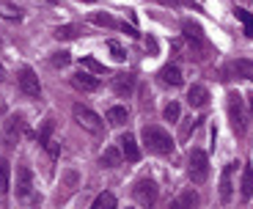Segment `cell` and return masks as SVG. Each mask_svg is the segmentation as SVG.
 Segmentation results:
<instances>
[{"label":"cell","mask_w":253,"mask_h":209,"mask_svg":"<svg viewBox=\"0 0 253 209\" xmlns=\"http://www.w3.org/2000/svg\"><path fill=\"white\" fill-rule=\"evenodd\" d=\"M72 85H75V88H80V91H96V88H99V77H96L94 72L80 69V72H75V75H72Z\"/></svg>","instance_id":"8fae6325"},{"label":"cell","mask_w":253,"mask_h":209,"mask_svg":"<svg viewBox=\"0 0 253 209\" xmlns=\"http://www.w3.org/2000/svg\"><path fill=\"white\" fill-rule=\"evenodd\" d=\"M157 184L152 182V179H138L132 187V198L140 204V207H152L154 201H157Z\"/></svg>","instance_id":"52a82bcc"},{"label":"cell","mask_w":253,"mask_h":209,"mask_svg":"<svg viewBox=\"0 0 253 209\" xmlns=\"http://www.w3.org/2000/svg\"><path fill=\"white\" fill-rule=\"evenodd\" d=\"M0 17L8 19V22H19V19H22V11H19L14 3H0Z\"/></svg>","instance_id":"44dd1931"},{"label":"cell","mask_w":253,"mask_h":209,"mask_svg":"<svg viewBox=\"0 0 253 209\" xmlns=\"http://www.w3.org/2000/svg\"><path fill=\"white\" fill-rule=\"evenodd\" d=\"M187 102H190V108H196V110L207 108V105H209V91H207V85H201V83H193V85L187 88Z\"/></svg>","instance_id":"30bf717a"},{"label":"cell","mask_w":253,"mask_h":209,"mask_svg":"<svg viewBox=\"0 0 253 209\" xmlns=\"http://www.w3.org/2000/svg\"><path fill=\"white\" fill-rule=\"evenodd\" d=\"M19 91L25 96H31V99H39V96H42V83H39L36 72H33L31 66H22V69H19Z\"/></svg>","instance_id":"ba28073f"},{"label":"cell","mask_w":253,"mask_h":209,"mask_svg":"<svg viewBox=\"0 0 253 209\" xmlns=\"http://www.w3.org/2000/svg\"><path fill=\"white\" fill-rule=\"evenodd\" d=\"M198 127V119H187V121H182V129H179V138L182 140H187L190 138V132Z\"/></svg>","instance_id":"4dcf8cb0"},{"label":"cell","mask_w":253,"mask_h":209,"mask_svg":"<svg viewBox=\"0 0 253 209\" xmlns=\"http://www.w3.org/2000/svg\"><path fill=\"white\" fill-rule=\"evenodd\" d=\"M52 129H55V121H52V119H44V124H42V129H39V143H42V146L50 143Z\"/></svg>","instance_id":"4316f807"},{"label":"cell","mask_w":253,"mask_h":209,"mask_svg":"<svg viewBox=\"0 0 253 209\" xmlns=\"http://www.w3.org/2000/svg\"><path fill=\"white\" fill-rule=\"evenodd\" d=\"M88 22L91 25H99V28H121V22H116L110 14H91Z\"/></svg>","instance_id":"ffe728a7"},{"label":"cell","mask_w":253,"mask_h":209,"mask_svg":"<svg viewBox=\"0 0 253 209\" xmlns=\"http://www.w3.org/2000/svg\"><path fill=\"white\" fill-rule=\"evenodd\" d=\"M8 182H11V165L6 157H0V193H8Z\"/></svg>","instance_id":"d6986e66"},{"label":"cell","mask_w":253,"mask_h":209,"mask_svg":"<svg viewBox=\"0 0 253 209\" xmlns=\"http://www.w3.org/2000/svg\"><path fill=\"white\" fill-rule=\"evenodd\" d=\"M17 201H22V204L33 201V171H31V165H25V163L17 165Z\"/></svg>","instance_id":"8992f818"},{"label":"cell","mask_w":253,"mask_h":209,"mask_svg":"<svg viewBox=\"0 0 253 209\" xmlns=\"http://www.w3.org/2000/svg\"><path fill=\"white\" fill-rule=\"evenodd\" d=\"M91 207H94V209H113L116 207V196H113V193H99Z\"/></svg>","instance_id":"d4e9b609"},{"label":"cell","mask_w":253,"mask_h":209,"mask_svg":"<svg viewBox=\"0 0 253 209\" xmlns=\"http://www.w3.org/2000/svg\"><path fill=\"white\" fill-rule=\"evenodd\" d=\"M228 75L234 77H242V80H251L253 83V61H248V58H237V61H231V64L226 66Z\"/></svg>","instance_id":"7c38bea8"},{"label":"cell","mask_w":253,"mask_h":209,"mask_svg":"<svg viewBox=\"0 0 253 209\" xmlns=\"http://www.w3.org/2000/svg\"><path fill=\"white\" fill-rule=\"evenodd\" d=\"M234 171H237V163L223 165V173H220V201L223 204H231V198H234Z\"/></svg>","instance_id":"9c48e42d"},{"label":"cell","mask_w":253,"mask_h":209,"mask_svg":"<svg viewBox=\"0 0 253 209\" xmlns=\"http://www.w3.org/2000/svg\"><path fill=\"white\" fill-rule=\"evenodd\" d=\"M187 173H190V182L193 184H204L209 179V157L207 152L201 149H193L187 157Z\"/></svg>","instance_id":"3957f363"},{"label":"cell","mask_w":253,"mask_h":209,"mask_svg":"<svg viewBox=\"0 0 253 209\" xmlns=\"http://www.w3.org/2000/svg\"><path fill=\"white\" fill-rule=\"evenodd\" d=\"M226 110H228V121H231V129H234L240 138H245L248 132V116H245V99H242L237 91H228L226 96Z\"/></svg>","instance_id":"7a4b0ae2"},{"label":"cell","mask_w":253,"mask_h":209,"mask_svg":"<svg viewBox=\"0 0 253 209\" xmlns=\"http://www.w3.org/2000/svg\"><path fill=\"white\" fill-rule=\"evenodd\" d=\"M108 47H110V52H113L116 61H126V52H124V47H121L119 42H108Z\"/></svg>","instance_id":"1f68e13d"},{"label":"cell","mask_w":253,"mask_h":209,"mask_svg":"<svg viewBox=\"0 0 253 209\" xmlns=\"http://www.w3.org/2000/svg\"><path fill=\"white\" fill-rule=\"evenodd\" d=\"M83 64V69H88V72H94V75H108V69H105V64H99L96 58H91V55H85L80 61Z\"/></svg>","instance_id":"484cf974"},{"label":"cell","mask_w":253,"mask_h":209,"mask_svg":"<svg viewBox=\"0 0 253 209\" xmlns=\"http://www.w3.org/2000/svg\"><path fill=\"white\" fill-rule=\"evenodd\" d=\"M248 105H251V113H253V94H248Z\"/></svg>","instance_id":"e575fe53"},{"label":"cell","mask_w":253,"mask_h":209,"mask_svg":"<svg viewBox=\"0 0 253 209\" xmlns=\"http://www.w3.org/2000/svg\"><path fill=\"white\" fill-rule=\"evenodd\" d=\"M182 31H184V39H190V42H204V33H201V25H196V22H184L182 25Z\"/></svg>","instance_id":"7402d4cb"},{"label":"cell","mask_w":253,"mask_h":209,"mask_svg":"<svg viewBox=\"0 0 253 209\" xmlns=\"http://www.w3.org/2000/svg\"><path fill=\"white\" fill-rule=\"evenodd\" d=\"M160 83H163V85H173V88L182 85V69H179L176 64L163 66V69H160Z\"/></svg>","instance_id":"9a60e30c"},{"label":"cell","mask_w":253,"mask_h":209,"mask_svg":"<svg viewBox=\"0 0 253 209\" xmlns=\"http://www.w3.org/2000/svg\"><path fill=\"white\" fill-rule=\"evenodd\" d=\"M6 80V69H3V64H0V83Z\"/></svg>","instance_id":"836d02e7"},{"label":"cell","mask_w":253,"mask_h":209,"mask_svg":"<svg viewBox=\"0 0 253 209\" xmlns=\"http://www.w3.org/2000/svg\"><path fill=\"white\" fill-rule=\"evenodd\" d=\"M77 33H80V28H77V25H61V28H55L52 36H55V39H66V42H69V39H77Z\"/></svg>","instance_id":"83f0119b"},{"label":"cell","mask_w":253,"mask_h":209,"mask_svg":"<svg viewBox=\"0 0 253 209\" xmlns=\"http://www.w3.org/2000/svg\"><path fill=\"white\" fill-rule=\"evenodd\" d=\"M83 3H94V0H83Z\"/></svg>","instance_id":"d590c367"},{"label":"cell","mask_w":253,"mask_h":209,"mask_svg":"<svg viewBox=\"0 0 253 209\" xmlns=\"http://www.w3.org/2000/svg\"><path fill=\"white\" fill-rule=\"evenodd\" d=\"M126 119H129V110H126L124 105H113V108H108V113H105V121H108L110 127H121V124H126Z\"/></svg>","instance_id":"e0dca14e"},{"label":"cell","mask_w":253,"mask_h":209,"mask_svg":"<svg viewBox=\"0 0 253 209\" xmlns=\"http://www.w3.org/2000/svg\"><path fill=\"white\" fill-rule=\"evenodd\" d=\"M163 116H165V121H179V116H182V108H179V102H171V105H165Z\"/></svg>","instance_id":"f546056e"},{"label":"cell","mask_w":253,"mask_h":209,"mask_svg":"<svg viewBox=\"0 0 253 209\" xmlns=\"http://www.w3.org/2000/svg\"><path fill=\"white\" fill-rule=\"evenodd\" d=\"M22 132H25V116H22V113H11L6 119V124H3V146H6V149L17 146L19 138H22Z\"/></svg>","instance_id":"5b68a950"},{"label":"cell","mask_w":253,"mask_h":209,"mask_svg":"<svg viewBox=\"0 0 253 209\" xmlns=\"http://www.w3.org/2000/svg\"><path fill=\"white\" fill-rule=\"evenodd\" d=\"M119 143H121V154H124L126 160H129V163H138L140 160V149H138V140L132 138V135L129 132H124L119 138Z\"/></svg>","instance_id":"4fadbf2b"},{"label":"cell","mask_w":253,"mask_h":209,"mask_svg":"<svg viewBox=\"0 0 253 209\" xmlns=\"http://www.w3.org/2000/svg\"><path fill=\"white\" fill-rule=\"evenodd\" d=\"M198 204V193H193V190H187V193H182V196L176 198V201L171 204L173 209H182V207H196Z\"/></svg>","instance_id":"cb8c5ba5"},{"label":"cell","mask_w":253,"mask_h":209,"mask_svg":"<svg viewBox=\"0 0 253 209\" xmlns=\"http://www.w3.org/2000/svg\"><path fill=\"white\" fill-rule=\"evenodd\" d=\"M135 88V75H129V72H121V75L113 77V91L119 96H129Z\"/></svg>","instance_id":"5bb4252c"},{"label":"cell","mask_w":253,"mask_h":209,"mask_svg":"<svg viewBox=\"0 0 253 209\" xmlns=\"http://www.w3.org/2000/svg\"><path fill=\"white\" fill-rule=\"evenodd\" d=\"M69 61H72V52H66V50L52 52V58H50V64L55 66V69H63V66H69Z\"/></svg>","instance_id":"f1b7e54d"},{"label":"cell","mask_w":253,"mask_h":209,"mask_svg":"<svg viewBox=\"0 0 253 209\" xmlns=\"http://www.w3.org/2000/svg\"><path fill=\"white\" fill-rule=\"evenodd\" d=\"M121 160H124V154H121V149H116V146H108V149L102 152L99 163L105 165V168H116V165H121Z\"/></svg>","instance_id":"ac0fdd59"},{"label":"cell","mask_w":253,"mask_h":209,"mask_svg":"<svg viewBox=\"0 0 253 209\" xmlns=\"http://www.w3.org/2000/svg\"><path fill=\"white\" fill-rule=\"evenodd\" d=\"M251 196H253V168L245 165V168H242V176H240V198H242V204L251 201Z\"/></svg>","instance_id":"2e32d148"},{"label":"cell","mask_w":253,"mask_h":209,"mask_svg":"<svg viewBox=\"0 0 253 209\" xmlns=\"http://www.w3.org/2000/svg\"><path fill=\"white\" fill-rule=\"evenodd\" d=\"M140 138H143V146H146V149H149L152 154H160V157H165V154H171V152H173V138L165 132L163 127H154V124H149V127H143Z\"/></svg>","instance_id":"6da1fadb"},{"label":"cell","mask_w":253,"mask_h":209,"mask_svg":"<svg viewBox=\"0 0 253 209\" xmlns=\"http://www.w3.org/2000/svg\"><path fill=\"white\" fill-rule=\"evenodd\" d=\"M234 17L245 25V36L253 39V17H251V11H245V8H234Z\"/></svg>","instance_id":"603a6c76"},{"label":"cell","mask_w":253,"mask_h":209,"mask_svg":"<svg viewBox=\"0 0 253 209\" xmlns=\"http://www.w3.org/2000/svg\"><path fill=\"white\" fill-rule=\"evenodd\" d=\"M146 47H149V50L154 52V50H157V42H154V39H146Z\"/></svg>","instance_id":"d6a6232c"},{"label":"cell","mask_w":253,"mask_h":209,"mask_svg":"<svg viewBox=\"0 0 253 209\" xmlns=\"http://www.w3.org/2000/svg\"><path fill=\"white\" fill-rule=\"evenodd\" d=\"M72 116H75V121L83 129H88V132H102V129H105V121H102L88 105H83V102H77L75 108H72Z\"/></svg>","instance_id":"277c9868"}]
</instances>
